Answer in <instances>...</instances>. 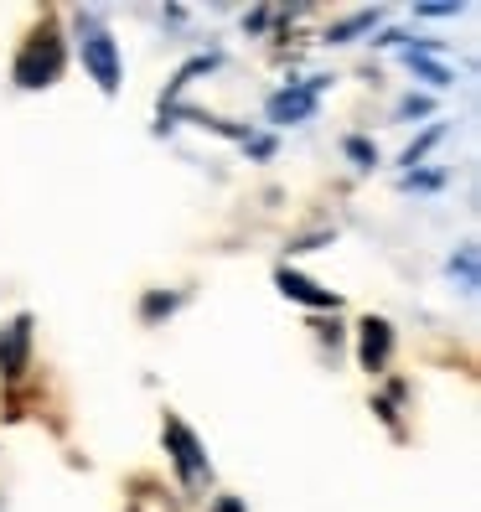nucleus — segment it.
<instances>
[{"mask_svg":"<svg viewBox=\"0 0 481 512\" xmlns=\"http://www.w3.org/2000/svg\"><path fill=\"white\" fill-rule=\"evenodd\" d=\"M161 311H176V295H150L145 300V316H161Z\"/></svg>","mask_w":481,"mask_h":512,"instance_id":"obj_11","label":"nucleus"},{"mask_svg":"<svg viewBox=\"0 0 481 512\" xmlns=\"http://www.w3.org/2000/svg\"><path fill=\"white\" fill-rule=\"evenodd\" d=\"M78 52H83L88 78H94L104 94H119L125 63H119V47H114V37L104 32V21H99V16H83V26H78Z\"/></svg>","mask_w":481,"mask_h":512,"instance_id":"obj_1","label":"nucleus"},{"mask_svg":"<svg viewBox=\"0 0 481 512\" xmlns=\"http://www.w3.org/2000/svg\"><path fill=\"white\" fill-rule=\"evenodd\" d=\"M347 156H352L357 166H373V161H378V150H373L368 140H357V135H352V140H347Z\"/></svg>","mask_w":481,"mask_h":512,"instance_id":"obj_9","label":"nucleus"},{"mask_svg":"<svg viewBox=\"0 0 481 512\" xmlns=\"http://www.w3.org/2000/svg\"><path fill=\"white\" fill-rule=\"evenodd\" d=\"M57 73H63V37H57L52 26H42L16 57V83L21 88H47V83H57Z\"/></svg>","mask_w":481,"mask_h":512,"instance_id":"obj_2","label":"nucleus"},{"mask_svg":"<svg viewBox=\"0 0 481 512\" xmlns=\"http://www.w3.org/2000/svg\"><path fill=\"white\" fill-rule=\"evenodd\" d=\"M425 109H430V99H404V104H399V114H404V119H414V114H425Z\"/></svg>","mask_w":481,"mask_h":512,"instance_id":"obj_12","label":"nucleus"},{"mask_svg":"<svg viewBox=\"0 0 481 512\" xmlns=\"http://www.w3.org/2000/svg\"><path fill=\"white\" fill-rule=\"evenodd\" d=\"M321 88H326V78H306V83H295V88H280V94L269 99V119H275V125L311 119V114H316V99H321Z\"/></svg>","mask_w":481,"mask_h":512,"instance_id":"obj_4","label":"nucleus"},{"mask_svg":"<svg viewBox=\"0 0 481 512\" xmlns=\"http://www.w3.org/2000/svg\"><path fill=\"white\" fill-rule=\"evenodd\" d=\"M26 357H32V316H16L6 331H0V373L16 383L26 373Z\"/></svg>","mask_w":481,"mask_h":512,"instance_id":"obj_5","label":"nucleus"},{"mask_svg":"<svg viewBox=\"0 0 481 512\" xmlns=\"http://www.w3.org/2000/svg\"><path fill=\"white\" fill-rule=\"evenodd\" d=\"M213 512H244V502H233V497H223V502H218Z\"/></svg>","mask_w":481,"mask_h":512,"instance_id":"obj_14","label":"nucleus"},{"mask_svg":"<svg viewBox=\"0 0 481 512\" xmlns=\"http://www.w3.org/2000/svg\"><path fill=\"white\" fill-rule=\"evenodd\" d=\"M275 285H280L290 300H300V306H321V311L332 306V311H337V295H332V290H321V285H316V280H306V275H295V269H280Z\"/></svg>","mask_w":481,"mask_h":512,"instance_id":"obj_6","label":"nucleus"},{"mask_svg":"<svg viewBox=\"0 0 481 512\" xmlns=\"http://www.w3.org/2000/svg\"><path fill=\"white\" fill-rule=\"evenodd\" d=\"M461 6H419V16H456Z\"/></svg>","mask_w":481,"mask_h":512,"instance_id":"obj_13","label":"nucleus"},{"mask_svg":"<svg viewBox=\"0 0 481 512\" xmlns=\"http://www.w3.org/2000/svg\"><path fill=\"white\" fill-rule=\"evenodd\" d=\"M388 352H394V331H388V321H363V368L378 373L388 363Z\"/></svg>","mask_w":481,"mask_h":512,"instance_id":"obj_7","label":"nucleus"},{"mask_svg":"<svg viewBox=\"0 0 481 512\" xmlns=\"http://www.w3.org/2000/svg\"><path fill=\"white\" fill-rule=\"evenodd\" d=\"M450 269H461V280L476 285V249H461V259H450Z\"/></svg>","mask_w":481,"mask_h":512,"instance_id":"obj_10","label":"nucleus"},{"mask_svg":"<svg viewBox=\"0 0 481 512\" xmlns=\"http://www.w3.org/2000/svg\"><path fill=\"white\" fill-rule=\"evenodd\" d=\"M373 21H378V16L368 11V16H357V21H347V26H332V42H352L357 32H368V26H373Z\"/></svg>","mask_w":481,"mask_h":512,"instance_id":"obj_8","label":"nucleus"},{"mask_svg":"<svg viewBox=\"0 0 481 512\" xmlns=\"http://www.w3.org/2000/svg\"><path fill=\"white\" fill-rule=\"evenodd\" d=\"M166 450H171V461H176L187 487H202L207 481V450L197 445V435L182 425V419H166Z\"/></svg>","mask_w":481,"mask_h":512,"instance_id":"obj_3","label":"nucleus"}]
</instances>
